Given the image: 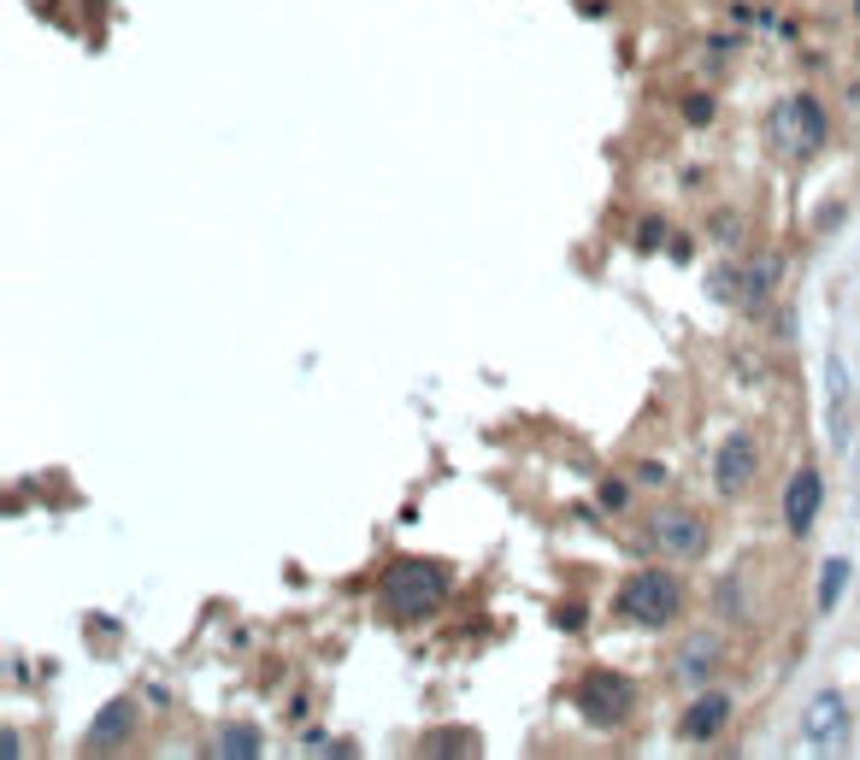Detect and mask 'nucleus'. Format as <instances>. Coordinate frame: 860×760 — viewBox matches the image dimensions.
<instances>
[{"mask_svg": "<svg viewBox=\"0 0 860 760\" xmlns=\"http://www.w3.org/2000/svg\"><path fill=\"white\" fill-rule=\"evenodd\" d=\"M448 590H455V572H448L442 561H424V554H407V561H395L383 572V584H378V602L389 620H401V625H413V620H430L442 602H448Z\"/></svg>", "mask_w": 860, "mask_h": 760, "instance_id": "nucleus-1", "label": "nucleus"}, {"mask_svg": "<svg viewBox=\"0 0 860 760\" xmlns=\"http://www.w3.org/2000/svg\"><path fill=\"white\" fill-rule=\"evenodd\" d=\"M619 613L631 625H643V631H666V625L684 620V584L672 578V572H661V566H643V572L625 578Z\"/></svg>", "mask_w": 860, "mask_h": 760, "instance_id": "nucleus-2", "label": "nucleus"}, {"mask_svg": "<svg viewBox=\"0 0 860 760\" xmlns=\"http://www.w3.org/2000/svg\"><path fill=\"white\" fill-rule=\"evenodd\" d=\"M766 136H772V148L784 159H813L819 148H825V136H831V118H825V107H819L813 95H784L772 107V118H766Z\"/></svg>", "mask_w": 860, "mask_h": 760, "instance_id": "nucleus-3", "label": "nucleus"}, {"mask_svg": "<svg viewBox=\"0 0 860 760\" xmlns=\"http://www.w3.org/2000/svg\"><path fill=\"white\" fill-rule=\"evenodd\" d=\"M648 543L666 554V561H702L707 543H713V525L702 519L695 507H654L648 513Z\"/></svg>", "mask_w": 860, "mask_h": 760, "instance_id": "nucleus-4", "label": "nucleus"}, {"mask_svg": "<svg viewBox=\"0 0 860 760\" xmlns=\"http://www.w3.org/2000/svg\"><path fill=\"white\" fill-rule=\"evenodd\" d=\"M571 702H578V713L589 719V725H625L631 713H637V690H631V678L619 672H584L578 690H571Z\"/></svg>", "mask_w": 860, "mask_h": 760, "instance_id": "nucleus-5", "label": "nucleus"}, {"mask_svg": "<svg viewBox=\"0 0 860 760\" xmlns=\"http://www.w3.org/2000/svg\"><path fill=\"white\" fill-rule=\"evenodd\" d=\"M778 290V260L761 254L749 265H725V272H713V295L743 306V313H754V306H766V295Z\"/></svg>", "mask_w": 860, "mask_h": 760, "instance_id": "nucleus-6", "label": "nucleus"}, {"mask_svg": "<svg viewBox=\"0 0 860 760\" xmlns=\"http://www.w3.org/2000/svg\"><path fill=\"white\" fill-rule=\"evenodd\" d=\"M754 478H761V442L749 430H731L713 455V484H720V496H749Z\"/></svg>", "mask_w": 860, "mask_h": 760, "instance_id": "nucleus-7", "label": "nucleus"}, {"mask_svg": "<svg viewBox=\"0 0 860 760\" xmlns=\"http://www.w3.org/2000/svg\"><path fill=\"white\" fill-rule=\"evenodd\" d=\"M849 737V702L837 690H819L813 702L802 708V743L813 749H837Z\"/></svg>", "mask_w": 860, "mask_h": 760, "instance_id": "nucleus-8", "label": "nucleus"}, {"mask_svg": "<svg viewBox=\"0 0 860 760\" xmlns=\"http://www.w3.org/2000/svg\"><path fill=\"white\" fill-rule=\"evenodd\" d=\"M136 725H141L136 702H130V695H118V702H107V708L95 713V725H89L84 743H89L95 754H118L125 743H136Z\"/></svg>", "mask_w": 860, "mask_h": 760, "instance_id": "nucleus-9", "label": "nucleus"}, {"mask_svg": "<svg viewBox=\"0 0 860 760\" xmlns=\"http://www.w3.org/2000/svg\"><path fill=\"white\" fill-rule=\"evenodd\" d=\"M819 501H825V478H819V466H802L784 489V525L790 537H808L813 519H819Z\"/></svg>", "mask_w": 860, "mask_h": 760, "instance_id": "nucleus-10", "label": "nucleus"}, {"mask_svg": "<svg viewBox=\"0 0 860 760\" xmlns=\"http://www.w3.org/2000/svg\"><path fill=\"white\" fill-rule=\"evenodd\" d=\"M720 666H725V636L720 631H690L684 649H678V661H672V672H678L684 684H707Z\"/></svg>", "mask_w": 860, "mask_h": 760, "instance_id": "nucleus-11", "label": "nucleus"}, {"mask_svg": "<svg viewBox=\"0 0 860 760\" xmlns=\"http://www.w3.org/2000/svg\"><path fill=\"white\" fill-rule=\"evenodd\" d=\"M725 719H731V695H725V690H702V695H695V702L684 708L678 737H684V743H713V737L725 731Z\"/></svg>", "mask_w": 860, "mask_h": 760, "instance_id": "nucleus-12", "label": "nucleus"}, {"mask_svg": "<svg viewBox=\"0 0 860 760\" xmlns=\"http://www.w3.org/2000/svg\"><path fill=\"white\" fill-rule=\"evenodd\" d=\"M213 754L254 760V754H260V731H254V725H224V731H218V743H213Z\"/></svg>", "mask_w": 860, "mask_h": 760, "instance_id": "nucleus-13", "label": "nucleus"}, {"mask_svg": "<svg viewBox=\"0 0 860 760\" xmlns=\"http://www.w3.org/2000/svg\"><path fill=\"white\" fill-rule=\"evenodd\" d=\"M419 749L424 754H478V731H430Z\"/></svg>", "mask_w": 860, "mask_h": 760, "instance_id": "nucleus-14", "label": "nucleus"}, {"mask_svg": "<svg viewBox=\"0 0 860 760\" xmlns=\"http://www.w3.org/2000/svg\"><path fill=\"white\" fill-rule=\"evenodd\" d=\"M849 584V561H825V578H819V613L837 607V595Z\"/></svg>", "mask_w": 860, "mask_h": 760, "instance_id": "nucleus-15", "label": "nucleus"}, {"mask_svg": "<svg viewBox=\"0 0 860 760\" xmlns=\"http://www.w3.org/2000/svg\"><path fill=\"white\" fill-rule=\"evenodd\" d=\"M637 478H643V484H661V478H666V466H661V460H643V466H637Z\"/></svg>", "mask_w": 860, "mask_h": 760, "instance_id": "nucleus-16", "label": "nucleus"}, {"mask_svg": "<svg viewBox=\"0 0 860 760\" xmlns=\"http://www.w3.org/2000/svg\"><path fill=\"white\" fill-rule=\"evenodd\" d=\"M713 242H736V218H731V213H725L720 224H713Z\"/></svg>", "mask_w": 860, "mask_h": 760, "instance_id": "nucleus-17", "label": "nucleus"}, {"mask_svg": "<svg viewBox=\"0 0 860 760\" xmlns=\"http://www.w3.org/2000/svg\"><path fill=\"white\" fill-rule=\"evenodd\" d=\"M854 478H860V466H854ZM854 507H860V489H854Z\"/></svg>", "mask_w": 860, "mask_h": 760, "instance_id": "nucleus-18", "label": "nucleus"}]
</instances>
